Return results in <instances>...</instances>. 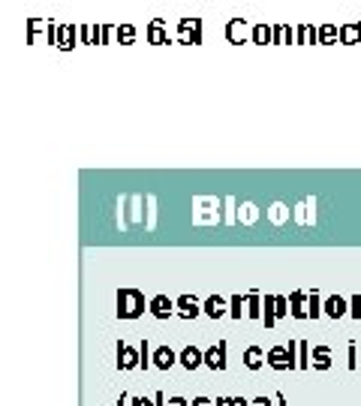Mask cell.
<instances>
[{
	"mask_svg": "<svg viewBox=\"0 0 361 406\" xmlns=\"http://www.w3.org/2000/svg\"><path fill=\"white\" fill-rule=\"evenodd\" d=\"M114 301H118V307H114L118 319H138L147 307H151V301H145L142 289H133V286L118 289V298H114Z\"/></svg>",
	"mask_w": 361,
	"mask_h": 406,
	"instance_id": "6da1fadb",
	"label": "cell"
},
{
	"mask_svg": "<svg viewBox=\"0 0 361 406\" xmlns=\"http://www.w3.org/2000/svg\"><path fill=\"white\" fill-rule=\"evenodd\" d=\"M193 223L196 226H217V223H223V199L193 196Z\"/></svg>",
	"mask_w": 361,
	"mask_h": 406,
	"instance_id": "7a4b0ae2",
	"label": "cell"
},
{
	"mask_svg": "<svg viewBox=\"0 0 361 406\" xmlns=\"http://www.w3.org/2000/svg\"><path fill=\"white\" fill-rule=\"evenodd\" d=\"M268 367L277 374L298 370V341H289L286 346H271L268 349Z\"/></svg>",
	"mask_w": 361,
	"mask_h": 406,
	"instance_id": "3957f363",
	"label": "cell"
},
{
	"mask_svg": "<svg viewBox=\"0 0 361 406\" xmlns=\"http://www.w3.org/2000/svg\"><path fill=\"white\" fill-rule=\"evenodd\" d=\"M292 223L295 226H316L319 223V199L305 196L292 205Z\"/></svg>",
	"mask_w": 361,
	"mask_h": 406,
	"instance_id": "277c9868",
	"label": "cell"
},
{
	"mask_svg": "<svg viewBox=\"0 0 361 406\" xmlns=\"http://www.w3.org/2000/svg\"><path fill=\"white\" fill-rule=\"evenodd\" d=\"M138 361H142L138 346H130L127 341H118V346H114V364H118V370H138Z\"/></svg>",
	"mask_w": 361,
	"mask_h": 406,
	"instance_id": "5b68a950",
	"label": "cell"
},
{
	"mask_svg": "<svg viewBox=\"0 0 361 406\" xmlns=\"http://www.w3.org/2000/svg\"><path fill=\"white\" fill-rule=\"evenodd\" d=\"M226 39L235 45L241 43H253V24H247L244 19H229L226 24Z\"/></svg>",
	"mask_w": 361,
	"mask_h": 406,
	"instance_id": "8992f818",
	"label": "cell"
},
{
	"mask_svg": "<svg viewBox=\"0 0 361 406\" xmlns=\"http://www.w3.org/2000/svg\"><path fill=\"white\" fill-rule=\"evenodd\" d=\"M226 352H229L226 341H217L214 346H208V349H205V367H208V370H226L229 367Z\"/></svg>",
	"mask_w": 361,
	"mask_h": 406,
	"instance_id": "52a82bcc",
	"label": "cell"
},
{
	"mask_svg": "<svg viewBox=\"0 0 361 406\" xmlns=\"http://www.w3.org/2000/svg\"><path fill=\"white\" fill-rule=\"evenodd\" d=\"M178 43L199 45L202 43V19H184L178 24Z\"/></svg>",
	"mask_w": 361,
	"mask_h": 406,
	"instance_id": "ba28073f",
	"label": "cell"
},
{
	"mask_svg": "<svg viewBox=\"0 0 361 406\" xmlns=\"http://www.w3.org/2000/svg\"><path fill=\"white\" fill-rule=\"evenodd\" d=\"M175 316H180V319H196V316H202L205 313V307H202V301L196 295H178L175 298Z\"/></svg>",
	"mask_w": 361,
	"mask_h": 406,
	"instance_id": "9c48e42d",
	"label": "cell"
},
{
	"mask_svg": "<svg viewBox=\"0 0 361 406\" xmlns=\"http://www.w3.org/2000/svg\"><path fill=\"white\" fill-rule=\"evenodd\" d=\"M202 307H205V316H208V319H223V316H229V298L208 295L202 301Z\"/></svg>",
	"mask_w": 361,
	"mask_h": 406,
	"instance_id": "30bf717a",
	"label": "cell"
},
{
	"mask_svg": "<svg viewBox=\"0 0 361 406\" xmlns=\"http://www.w3.org/2000/svg\"><path fill=\"white\" fill-rule=\"evenodd\" d=\"M178 364H180L184 370H199L202 364H205V352L199 349V346L190 343V346H184V349L178 352Z\"/></svg>",
	"mask_w": 361,
	"mask_h": 406,
	"instance_id": "8fae6325",
	"label": "cell"
},
{
	"mask_svg": "<svg viewBox=\"0 0 361 406\" xmlns=\"http://www.w3.org/2000/svg\"><path fill=\"white\" fill-rule=\"evenodd\" d=\"M147 313H151L154 319H169V316H175V301H172L169 295H154L151 298V307H147Z\"/></svg>",
	"mask_w": 361,
	"mask_h": 406,
	"instance_id": "7c38bea8",
	"label": "cell"
},
{
	"mask_svg": "<svg viewBox=\"0 0 361 406\" xmlns=\"http://www.w3.org/2000/svg\"><path fill=\"white\" fill-rule=\"evenodd\" d=\"M127 223L145 226V196H127Z\"/></svg>",
	"mask_w": 361,
	"mask_h": 406,
	"instance_id": "4fadbf2b",
	"label": "cell"
},
{
	"mask_svg": "<svg viewBox=\"0 0 361 406\" xmlns=\"http://www.w3.org/2000/svg\"><path fill=\"white\" fill-rule=\"evenodd\" d=\"M265 217L274 223V226H286V223H292V205L286 202H271L265 208Z\"/></svg>",
	"mask_w": 361,
	"mask_h": 406,
	"instance_id": "5bb4252c",
	"label": "cell"
},
{
	"mask_svg": "<svg viewBox=\"0 0 361 406\" xmlns=\"http://www.w3.org/2000/svg\"><path fill=\"white\" fill-rule=\"evenodd\" d=\"M325 316L328 319H343L349 316V301L343 295H328L325 298Z\"/></svg>",
	"mask_w": 361,
	"mask_h": 406,
	"instance_id": "9a60e30c",
	"label": "cell"
},
{
	"mask_svg": "<svg viewBox=\"0 0 361 406\" xmlns=\"http://www.w3.org/2000/svg\"><path fill=\"white\" fill-rule=\"evenodd\" d=\"M145 39H147L151 45H166V43H169L166 21H163V19H154V21L145 28Z\"/></svg>",
	"mask_w": 361,
	"mask_h": 406,
	"instance_id": "2e32d148",
	"label": "cell"
},
{
	"mask_svg": "<svg viewBox=\"0 0 361 406\" xmlns=\"http://www.w3.org/2000/svg\"><path fill=\"white\" fill-rule=\"evenodd\" d=\"M265 364H268V352L262 349V346H247V349H244V367L247 370L256 374V370H262Z\"/></svg>",
	"mask_w": 361,
	"mask_h": 406,
	"instance_id": "e0dca14e",
	"label": "cell"
},
{
	"mask_svg": "<svg viewBox=\"0 0 361 406\" xmlns=\"http://www.w3.org/2000/svg\"><path fill=\"white\" fill-rule=\"evenodd\" d=\"M310 367L319 370V374H325L328 367H331V346H313V352H310Z\"/></svg>",
	"mask_w": 361,
	"mask_h": 406,
	"instance_id": "ac0fdd59",
	"label": "cell"
},
{
	"mask_svg": "<svg viewBox=\"0 0 361 406\" xmlns=\"http://www.w3.org/2000/svg\"><path fill=\"white\" fill-rule=\"evenodd\" d=\"M178 364V352L172 346H157L154 349V367L157 370H172Z\"/></svg>",
	"mask_w": 361,
	"mask_h": 406,
	"instance_id": "d6986e66",
	"label": "cell"
},
{
	"mask_svg": "<svg viewBox=\"0 0 361 406\" xmlns=\"http://www.w3.org/2000/svg\"><path fill=\"white\" fill-rule=\"evenodd\" d=\"M262 220V211L256 202H241L238 205V223L241 226H256V223Z\"/></svg>",
	"mask_w": 361,
	"mask_h": 406,
	"instance_id": "ffe728a7",
	"label": "cell"
},
{
	"mask_svg": "<svg viewBox=\"0 0 361 406\" xmlns=\"http://www.w3.org/2000/svg\"><path fill=\"white\" fill-rule=\"evenodd\" d=\"M289 316H295V319H310L307 316V292H305V289H295V292L289 295Z\"/></svg>",
	"mask_w": 361,
	"mask_h": 406,
	"instance_id": "44dd1931",
	"label": "cell"
},
{
	"mask_svg": "<svg viewBox=\"0 0 361 406\" xmlns=\"http://www.w3.org/2000/svg\"><path fill=\"white\" fill-rule=\"evenodd\" d=\"M307 316L310 319L325 316V298H322L319 289H310V292H307Z\"/></svg>",
	"mask_w": 361,
	"mask_h": 406,
	"instance_id": "7402d4cb",
	"label": "cell"
},
{
	"mask_svg": "<svg viewBox=\"0 0 361 406\" xmlns=\"http://www.w3.org/2000/svg\"><path fill=\"white\" fill-rule=\"evenodd\" d=\"M262 322H265L268 331L277 325V295H265V298H262Z\"/></svg>",
	"mask_w": 361,
	"mask_h": 406,
	"instance_id": "603a6c76",
	"label": "cell"
},
{
	"mask_svg": "<svg viewBox=\"0 0 361 406\" xmlns=\"http://www.w3.org/2000/svg\"><path fill=\"white\" fill-rule=\"evenodd\" d=\"M319 43V28L313 24H298L295 28V45H313Z\"/></svg>",
	"mask_w": 361,
	"mask_h": 406,
	"instance_id": "cb8c5ba5",
	"label": "cell"
},
{
	"mask_svg": "<svg viewBox=\"0 0 361 406\" xmlns=\"http://www.w3.org/2000/svg\"><path fill=\"white\" fill-rule=\"evenodd\" d=\"M72 45H81L79 28H72V24H61V43H57V48H61V52H70Z\"/></svg>",
	"mask_w": 361,
	"mask_h": 406,
	"instance_id": "d4e9b609",
	"label": "cell"
},
{
	"mask_svg": "<svg viewBox=\"0 0 361 406\" xmlns=\"http://www.w3.org/2000/svg\"><path fill=\"white\" fill-rule=\"evenodd\" d=\"M340 43L343 45H358L361 43V21L343 24V28H340Z\"/></svg>",
	"mask_w": 361,
	"mask_h": 406,
	"instance_id": "484cf974",
	"label": "cell"
},
{
	"mask_svg": "<svg viewBox=\"0 0 361 406\" xmlns=\"http://www.w3.org/2000/svg\"><path fill=\"white\" fill-rule=\"evenodd\" d=\"M238 199L235 196H223V226H235L238 223Z\"/></svg>",
	"mask_w": 361,
	"mask_h": 406,
	"instance_id": "4316f807",
	"label": "cell"
},
{
	"mask_svg": "<svg viewBox=\"0 0 361 406\" xmlns=\"http://www.w3.org/2000/svg\"><path fill=\"white\" fill-rule=\"evenodd\" d=\"M145 229H157V196H145Z\"/></svg>",
	"mask_w": 361,
	"mask_h": 406,
	"instance_id": "83f0119b",
	"label": "cell"
},
{
	"mask_svg": "<svg viewBox=\"0 0 361 406\" xmlns=\"http://www.w3.org/2000/svg\"><path fill=\"white\" fill-rule=\"evenodd\" d=\"M247 319H259L262 322V292L250 289L247 292Z\"/></svg>",
	"mask_w": 361,
	"mask_h": 406,
	"instance_id": "f1b7e54d",
	"label": "cell"
},
{
	"mask_svg": "<svg viewBox=\"0 0 361 406\" xmlns=\"http://www.w3.org/2000/svg\"><path fill=\"white\" fill-rule=\"evenodd\" d=\"M253 43L274 45V28H268V24H253Z\"/></svg>",
	"mask_w": 361,
	"mask_h": 406,
	"instance_id": "f546056e",
	"label": "cell"
},
{
	"mask_svg": "<svg viewBox=\"0 0 361 406\" xmlns=\"http://www.w3.org/2000/svg\"><path fill=\"white\" fill-rule=\"evenodd\" d=\"M229 316L232 319H241V316H247V295H232L229 298Z\"/></svg>",
	"mask_w": 361,
	"mask_h": 406,
	"instance_id": "4dcf8cb0",
	"label": "cell"
},
{
	"mask_svg": "<svg viewBox=\"0 0 361 406\" xmlns=\"http://www.w3.org/2000/svg\"><path fill=\"white\" fill-rule=\"evenodd\" d=\"M340 43V28L338 24H322L319 28V45H334Z\"/></svg>",
	"mask_w": 361,
	"mask_h": 406,
	"instance_id": "1f68e13d",
	"label": "cell"
},
{
	"mask_svg": "<svg viewBox=\"0 0 361 406\" xmlns=\"http://www.w3.org/2000/svg\"><path fill=\"white\" fill-rule=\"evenodd\" d=\"M295 43V28L289 24H274V45H289Z\"/></svg>",
	"mask_w": 361,
	"mask_h": 406,
	"instance_id": "d6a6232c",
	"label": "cell"
},
{
	"mask_svg": "<svg viewBox=\"0 0 361 406\" xmlns=\"http://www.w3.org/2000/svg\"><path fill=\"white\" fill-rule=\"evenodd\" d=\"M138 355H142V361H138V370H151L154 367V346L142 341L138 343Z\"/></svg>",
	"mask_w": 361,
	"mask_h": 406,
	"instance_id": "836d02e7",
	"label": "cell"
},
{
	"mask_svg": "<svg viewBox=\"0 0 361 406\" xmlns=\"http://www.w3.org/2000/svg\"><path fill=\"white\" fill-rule=\"evenodd\" d=\"M310 352H313V346L307 341H298V370H310Z\"/></svg>",
	"mask_w": 361,
	"mask_h": 406,
	"instance_id": "e575fe53",
	"label": "cell"
},
{
	"mask_svg": "<svg viewBox=\"0 0 361 406\" xmlns=\"http://www.w3.org/2000/svg\"><path fill=\"white\" fill-rule=\"evenodd\" d=\"M118 43L121 45H133L136 43V28L133 24H121L118 28Z\"/></svg>",
	"mask_w": 361,
	"mask_h": 406,
	"instance_id": "d590c367",
	"label": "cell"
},
{
	"mask_svg": "<svg viewBox=\"0 0 361 406\" xmlns=\"http://www.w3.org/2000/svg\"><path fill=\"white\" fill-rule=\"evenodd\" d=\"M347 352H349V358H347V367L352 370V374H358V343H355V341H349Z\"/></svg>",
	"mask_w": 361,
	"mask_h": 406,
	"instance_id": "8d00e7d4",
	"label": "cell"
},
{
	"mask_svg": "<svg viewBox=\"0 0 361 406\" xmlns=\"http://www.w3.org/2000/svg\"><path fill=\"white\" fill-rule=\"evenodd\" d=\"M90 45H105V30H103V24H90Z\"/></svg>",
	"mask_w": 361,
	"mask_h": 406,
	"instance_id": "74e56055",
	"label": "cell"
},
{
	"mask_svg": "<svg viewBox=\"0 0 361 406\" xmlns=\"http://www.w3.org/2000/svg\"><path fill=\"white\" fill-rule=\"evenodd\" d=\"M45 39H48V45H57V43H61V24L48 21V28H45Z\"/></svg>",
	"mask_w": 361,
	"mask_h": 406,
	"instance_id": "f35d334b",
	"label": "cell"
},
{
	"mask_svg": "<svg viewBox=\"0 0 361 406\" xmlns=\"http://www.w3.org/2000/svg\"><path fill=\"white\" fill-rule=\"evenodd\" d=\"M43 28H48V24H43L39 19H30V21H28V43H34V39H37V33L43 30Z\"/></svg>",
	"mask_w": 361,
	"mask_h": 406,
	"instance_id": "ab89813d",
	"label": "cell"
},
{
	"mask_svg": "<svg viewBox=\"0 0 361 406\" xmlns=\"http://www.w3.org/2000/svg\"><path fill=\"white\" fill-rule=\"evenodd\" d=\"M286 316H289V298L277 295V319H286Z\"/></svg>",
	"mask_w": 361,
	"mask_h": 406,
	"instance_id": "60d3db41",
	"label": "cell"
},
{
	"mask_svg": "<svg viewBox=\"0 0 361 406\" xmlns=\"http://www.w3.org/2000/svg\"><path fill=\"white\" fill-rule=\"evenodd\" d=\"M349 316L361 319V295H352L349 298Z\"/></svg>",
	"mask_w": 361,
	"mask_h": 406,
	"instance_id": "b9f144b4",
	"label": "cell"
},
{
	"mask_svg": "<svg viewBox=\"0 0 361 406\" xmlns=\"http://www.w3.org/2000/svg\"><path fill=\"white\" fill-rule=\"evenodd\" d=\"M79 39H81V45H90V24H81L79 28Z\"/></svg>",
	"mask_w": 361,
	"mask_h": 406,
	"instance_id": "7bdbcfd3",
	"label": "cell"
},
{
	"mask_svg": "<svg viewBox=\"0 0 361 406\" xmlns=\"http://www.w3.org/2000/svg\"><path fill=\"white\" fill-rule=\"evenodd\" d=\"M250 406H277V403H274V397L262 394V397H256V400H250Z\"/></svg>",
	"mask_w": 361,
	"mask_h": 406,
	"instance_id": "ee69618b",
	"label": "cell"
},
{
	"mask_svg": "<svg viewBox=\"0 0 361 406\" xmlns=\"http://www.w3.org/2000/svg\"><path fill=\"white\" fill-rule=\"evenodd\" d=\"M133 406H157L154 397H133Z\"/></svg>",
	"mask_w": 361,
	"mask_h": 406,
	"instance_id": "f6af8a7d",
	"label": "cell"
},
{
	"mask_svg": "<svg viewBox=\"0 0 361 406\" xmlns=\"http://www.w3.org/2000/svg\"><path fill=\"white\" fill-rule=\"evenodd\" d=\"M114 406H133V394L121 392V397H118V403H114Z\"/></svg>",
	"mask_w": 361,
	"mask_h": 406,
	"instance_id": "bcb514c9",
	"label": "cell"
},
{
	"mask_svg": "<svg viewBox=\"0 0 361 406\" xmlns=\"http://www.w3.org/2000/svg\"><path fill=\"white\" fill-rule=\"evenodd\" d=\"M190 406H214V400H211V397H193Z\"/></svg>",
	"mask_w": 361,
	"mask_h": 406,
	"instance_id": "7dc6e473",
	"label": "cell"
},
{
	"mask_svg": "<svg viewBox=\"0 0 361 406\" xmlns=\"http://www.w3.org/2000/svg\"><path fill=\"white\" fill-rule=\"evenodd\" d=\"M169 406H190L187 397H169Z\"/></svg>",
	"mask_w": 361,
	"mask_h": 406,
	"instance_id": "c3c4849f",
	"label": "cell"
},
{
	"mask_svg": "<svg viewBox=\"0 0 361 406\" xmlns=\"http://www.w3.org/2000/svg\"><path fill=\"white\" fill-rule=\"evenodd\" d=\"M229 406H250V400H244V397H232V400H229Z\"/></svg>",
	"mask_w": 361,
	"mask_h": 406,
	"instance_id": "681fc988",
	"label": "cell"
},
{
	"mask_svg": "<svg viewBox=\"0 0 361 406\" xmlns=\"http://www.w3.org/2000/svg\"><path fill=\"white\" fill-rule=\"evenodd\" d=\"M154 400H157V406H166V394L157 392V394H154Z\"/></svg>",
	"mask_w": 361,
	"mask_h": 406,
	"instance_id": "f907efd6",
	"label": "cell"
},
{
	"mask_svg": "<svg viewBox=\"0 0 361 406\" xmlns=\"http://www.w3.org/2000/svg\"><path fill=\"white\" fill-rule=\"evenodd\" d=\"M229 400H232V397H217L214 406H229Z\"/></svg>",
	"mask_w": 361,
	"mask_h": 406,
	"instance_id": "816d5d0a",
	"label": "cell"
},
{
	"mask_svg": "<svg viewBox=\"0 0 361 406\" xmlns=\"http://www.w3.org/2000/svg\"><path fill=\"white\" fill-rule=\"evenodd\" d=\"M274 403H277V406H289V403H286V397H283V394H274Z\"/></svg>",
	"mask_w": 361,
	"mask_h": 406,
	"instance_id": "f5cc1de1",
	"label": "cell"
},
{
	"mask_svg": "<svg viewBox=\"0 0 361 406\" xmlns=\"http://www.w3.org/2000/svg\"><path fill=\"white\" fill-rule=\"evenodd\" d=\"M358 370H361V346H358Z\"/></svg>",
	"mask_w": 361,
	"mask_h": 406,
	"instance_id": "db71d44e",
	"label": "cell"
}]
</instances>
